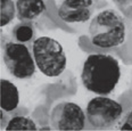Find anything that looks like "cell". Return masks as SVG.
I'll return each instance as SVG.
<instances>
[{"label":"cell","mask_w":132,"mask_h":131,"mask_svg":"<svg viewBox=\"0 0 132 131\" xmlns=\"http://www.w3.org/2000/svg\"><path fill=\"white\" fill-rule=\"evenodd\" d=\"M121 78L120 64L105 54L89 55L83 64L81 79L83 86L93 94L107 96L115 89Z\"/></svg>","instance_id":"cell-1"},{"label":"cell","mask_w":132,"mask_h":131,"mask_svg":"<svg viewBox=\"0 0 132 131\" xmlns=\"http://www.w3.org/2000/svg\"><path fill=\"white\" fill-rule=\"evenodd\" d=\"M125 24L122 16L112 9L103 10L92 18L89 26L90 40L96 47L109 49L125 40Z\"/></svg>","instance_id":"cell-2"},{"label":"cell","mask_w":132,"mask_h":131,"mask_svg":"<svg viewBox=\"0 0 132 131\" xmlns=\"http://www.w3.org/2000/svg\"><path fill=\"white\" fill-rule=\"evenodd\" d=\"M32 51L35 64L45 75L55 78L65 71L66 55L57 40L49 37L38 38L32 45Z\"/></svg>","instance_id":"cell-3"},{"label":"cell","mask_w":132,"mask_h":131,"mask_svg":"<svg viewBox=\"0 0 132 131\" xmlns=\"http://www.w3.org/2000/svg\"><path fill=\"white\" fill-rule=\"evenodd\" d=\"M5 65L13 76L30 79L35 73V64L29 48L21 42H6L2 53Z\"/></svg>","instance_id":"cell-4"},{"label":"cell","mask_w":132,"mask_h":131,"mask_svg":"<svg viewBox=\"0 0 132 131\" xmlns=\"http://www.w3.org/2000/svg\"><path fill=\"white\" fill-rule=\"evenodd\" d=\"M123 108L115 100L107 97H95L87 105V119L95 128L107 129L120 121Z\"/></svg>","instance_id":"cell-5"},{"label":"cell","mask_w":132,"mask_h":131,"mask_svg":"<svg viewBox=\"0 0 132 131\" xmlns=\"http://www.w3.org/2000/svg\"><path fill=\"white\" fill-rule=\"evenodd\" d=\"M86 115L79 105L70 102L57 104L50 114V124L54 130H82Z\"/></svg>","instance_id":"cell-6"},{"label":"cell","mask_w":132,"mask_h":131,"mask_svg":"<svg viewBox=\"0 0 132 131\" xmlns=\"http://www.w3.org/2000/svg\"><path fill=\"white\" fill-rule=\"evenodd\" d=\"M93 0H63L58 16L66 23H83L91 18Z\"/></svg>","instance_id":"cell-7"},{"label":"cell","mask_w":132,"mask_h":131,"mask_svg":"<svg viewBox=\"0 0 132 131\" xmlns=\"http://www.w3.org/2000/svg\"><path fill=\"white\" fill-rule=\"evenodd\" d=\"M46 10L43 0H16V15L21 22H32Z\"/></svg>","instance_id":"cell-8"},{"label":"cell","mask_w":132,"mask_h":131,"mask_svg":"<svg viewBox=\"0 0 132 131\" xmlns=\"http://www.w3.org/2000/svg\"><path fill=\"white\" fill-rule=\"evenodd\" d=\"M0 84H1V102H0L1 110L7 113L15 111L20 104V92L17 87L5 79L0 81Z\"/></svg>","instance_id":"cell-9"},{"label":"cell","mask_w":132,"mask_h":131,"mask_svg":"<svg viewBox=\"0 0 132 131\" xmlns=\"http://www.w3.org/2000/svg\"><path fill=\"white\" fill-rule=\"evenodd\" d=\"M34 35V29L30 22H21L13 29V37L16 41L24 43L29 42Z\"/></svg>","instance_id":"cell-10"},{"label":"cell","mask_w":132,"mask_h":131,"mask_svg":"<svg viewBox=\"0 0 132 131\" xmlns=\"http://www.w3.org/2000/svg\"><path fill=\"white\" fill-rule=\"evenodd\" d=\"M34 121L25 116H14L6 125V130H37Z\"/></svg>","instance_id":"cell-11"},{"label":"cell","mask_w":132,"mask_h":131,"mask_svg":"<svg viewBox=\"0 0 132 131\" xmlns=\"http://www.w3.org/2000/svg\"><path fill=\"white\" fill-rule=\"evenodd\" d=\"M1 1V15H0V25L4 26L8 24L15 18L16 15V6L13 0H0Z\"/></svg>","instance_id":"cell-12"},{"label":"cell","mask_w":132,"mask_h":131,"mask_svg":"<svg viewBox=\"0 0 132 131\" xmlns=\"http://www.w3.org/2000/svg\"><path fill=\"white\" fill-rule=\"evenodd\" d=\"M113 1L123 16L132 20V0H113Z\"/></svg>","instance_id":"cell-13"},{"label":"cell","mask_w":132,"mask_h":131,"mask_svg":"<svg viewBox=\"0 0 132 131\" xmlns=\"http://www.w3.org/2000/svg\"><path fill=\"white\" fill-rule=\"evenodd\" d=\"M121 130H132V111L129 112L124 117V121L120 125Z\"/></svg>","instance_id":"cell-14"}]
</instances>
